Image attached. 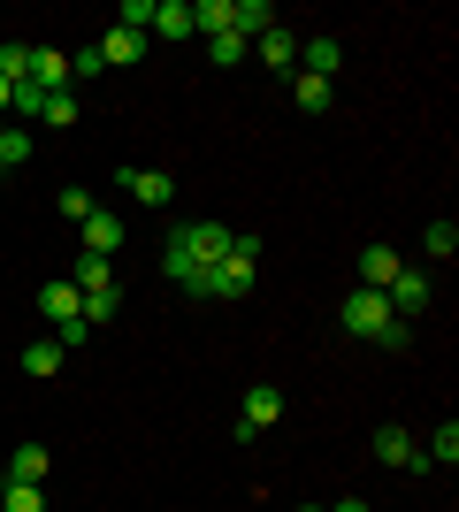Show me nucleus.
Segmentation results:
<instances>
[{
  "instance_id": "obj_1",
  "label": "nucleus",
  "mask_w": 459,
  "mask_h": 512,
  "mask_svg": "<svg viewBox=\"0 0 459 512\" xmlns=\"http://www.w3.org/2000/svg\"><path fill=\"white\" fill-rule=\"evenodd\" d=\"M222 253H230V230H222V222H176L169 245H161V276L199 299V283H207V268H215Z\"/></svg>"
},
{
  "instance_id": "obj_2",
  "label": "nucleus",
  "mask_w": 459,
  "mask_h": 512,
  "mask_svg": "<svg viewBox=\"0 0 459 512\" xmlns=\"http://www.w3.org/2000/svg\"><path fill=\"white\" fill-rule=\"evenodd\" d=\"M337 321H345L352 337L383 344V352H406V344H414V329H406V321H398L391 306H383V291H352V299L337 306Z\"/></svg>"
},
{
  "instance_id": "obj_3",
  "label": "nucleus",
  "mask_w": 459,
  "mask_h": 512,
  "mask_svg": "<svg viewBox=\"0 0 459 512\" xmlns=\"http://www.w3.org/2000/svg\"><path fill=\"white\" fill-rule=\"evenodd\" d=\"M261 283V237H245V230H230V253L207 268V283H199V299H245Z\"/></svg>"
},
{
  "instance_id": "obj_4",
  "label": "nucleus",
  "mask_w": 459,
  "mask_h": 512,
  "mask_svg": "<svg viewBox=\"0 0 459 512\" xmlns=\"http://www.w3.org/2000/svg\"><path fill=\"white\" fill-rule=\"evenodd\" d=\"M383 306H391L398 321H421L429 314V276H421V268H398L391 291H383Z\"/></svg>"
},
{
  "instance_id": "obj_5",
  "label": "nucleus",
  "mask_w": 459,
  "mask_h": 512,
  "mask_svg": "<svg viewBox=\"0 0 459 512\" xmlns=\"http://www.w3.org/2000/svg\"><path fill=\"white\" fill-rule=\"evenodd\" d=\"M276 413H284V390H245V413H238V444H253L261 428H276Z\"/></svg>"
},
{
  "instance_id": "obj_6",
  "label": "nucleus",
  "mask_w": 459,
  "mask_h": 512,
  "mask_svg": "<svg viewBox=\"0 0 459 512\" xmlns=\"http://www.w3.org/2000/svg\"><path fill=\"white\" fill-rule=\"evenodd\" d=\"M39 314L54 321V329H62V321H85V291H77V283H69V276L39 283Z\"/></svg>"
},
{
  "instance_id": "obj_7",
  "label": "nucleus",
  "mask_w": 459,
  "mask_h": 512,
  "mask_svg": "<svg viewBox=\"0 0 459 512\" xmlns=\"http://www.w3.org/2000/svg\"><path fill=\"white\" fill-rule=\"evenodd\" d=\"M77 230H85V253L115 260V245H123V214H108V207H92L85 222H77Z\"/></svg>"
},
{
  "instance_id": "obj_8",
  "label": "nucleus",
  "mask_w": 459,
  "mask_h": 512,
  "mask_svg": "<svg viewBox=\"0 0 459 512\" xmlns=\"http://www.w3.org/2000/svg\"><path fill=\"white\" fill-rule=\"evenodd\" d=\"M115 184H123L131 199H146V207H169L176 199V176H161V169H123Z\"/></svg>"
},
{
  "instance_id": "obj_9",
  "label": "nucleus",
  "mask_w": 459,
  "mask_h": 512,
  "mask_svg": "<svg viewBox=\"0 0 459 512\" xmlns=\"http://www.w3.org/2000/svg\"><path fill=\"white\" fill-rule=\"evenodd\" d=\"M352 268H360V291H391V276L406 268V260H398L391 245H368V253L352 260Z\"/></svg>"
},
{
  "instance_id": "obj_10",
  "label": "nucleus",
  "mask_w": 459,
  "mask_h": 512,
  "mask_svg": "<svg viewBox=\"0 0 459 512\" xmlns=\"http://www.w3.org/2000/svg\"><path fill=\"white\" fill-rule=\"evenodd\" d=\"M337 62H345V46L329 39V31L299 46V77H322V85H329V77H337Z\"/></svg>"
},
{
  "instance_id": "obj_11",
  "label": "nucleus",
  "mask_w": 459,
  "mask_h": 512,
  "mask_svg": "<svg viewBox=\"0 0 459 512\" xmlns=\"http://www.w3.org/2000/svg\"><path fill=\"white\" fill-rule=\"evenodd\" d=\"M230 31L253 46L261 31H276V8H268V0H230Z\"/></svg>"
},
{
  "instance_id": "obj_12",
  "label": "nucleus",
  "mask_w": 459,
  "mask_h": 512,
  "mask_svg": "<svg viewBox=\"0 0 459 512\" xmlns=\"http://www.w3.org/2000/svg\"><path fill=\"white\" fill-rule=\"evenodd\" d=\"M261 62L276 69V77H299V39H291L284 23H276V31H261Z\"/></svg>"
},
{
  "instance_id": "obj_13",
  "label": "nucleus",
  "mask_w": 459,
  "mask_h": 512,
  "mask_svg": "<svg viewBox=\"0 0 459 512\" xmlns=\"http://www.w3.org/2000/svg\"><path fill=\"white\" fill-rule=\"evenodd\" d=\"M31 85H39V92H69V54H54V46H31Z\"/></svg>"
},
{
  "instance_id": "obj_14",
  "label": "nucleus",
  "mask_w": 459,
  "mask_h": 512,
  "mask_svg": "<svg viewBox=\"0 0 459 512\" xmlns=\"http://www.w3.org/2000/svg\"><path fill=\"white\" fill-rule=\"evenodd\" d=\"M146 31H161V39H199V31H192V0H153Z\"/></svg>"
},
{
  "instance_id": "obj_15",
  "label": "nucleus",
  "mask_w": 459,
  "mask_h": 512,
  "mask_svg": "<svg viewBox=\"0 0 459 512\" xmlns=\"http://www.w3.org/2000/svg\"><path fill=\"white\" fill-rule=\"evenodd\" d=\"M375 459H383V467H421V451H414L406 428H375Z\"/></svg>"
},
{
  "instance_id": "obj_16",
  "label": "nucleus",
  "mask_w": 459,
  "mask_h": 512,
  "mask_svg": "<svg viewBox=\"0 0 459 512\" xmlns=\"http://www.w3.org/2000/svg\"><path fill=\"white\" fill-rule=\"evenodd\" d=\"M23 375H39V383H46V375H62V344L31 337V344H23Z\"/></svg>"
},
{
  "instance_id": "obj_17",
  "label": "nucleus",
  "mask_w": 459,
  "mask_h": 512,
  "mask_svg": "<svg viewBox=\"0 0 459 512\" xmlns=\"http://www.w3.org/2000/svg\"><path fill=\"white\" fill-rule=\"evenodd\" d=\"M291 100H299V115H329L337 85H322V77H291Z\"/></svg>"
},
{
  "instance_id": "obj_18",
  "label": "nucleus",
  "mask_w": 459,
  "mask_h": 512,
  "mask_svg": "<svg viewBox=\"0 0 459 512\" xmlns=\"http://www.w3.org/2000/svg\"><path fill=\"white\" fill-rule=\"evenodd\" d=\"M138 54H146V31H123V23H115L108 39H100V62H138Z\"/></svg>"
},
{
  "instance_id": "obj_19",
  "label": "nucleus",
  "mask_w": 459,
  "mask_h": 512,
  "mask_svg": "<svg viewBox=\"0 0 459 512\" xmlns=\"http://www.w3.org/2000/svg\"><path fill=\"white\" fill-rule=\"evenodd\" d=\"M69 283H77V291H115V260L85 253V260H77V276H69Z\"/></svg>"
},
{
  "instance_id": "obj_20",
  "label": "nucleus",
  "mask_w": 459,
  "mask_h": 512,
  "mask_svg": "<svg viewBox=\"0 0 459 512\" xmlns=\"http://www.w3.org/2000/svg\"><path fill=\"white\" fill-rule=\"evenodd\" d=\"M31 153H39V146H31V138H23V130H16V123L0 130V176H16V169H23V161H31Z\"/></svg>"
},
{
  "instance_id": "obj_21",
  "label": "nucleus",
  "mask_w": 459,
  "mask_h": 512,
  "mask_svg": "<svg viewBox=\"0 0 459 512\" xmlns=\"http://www.w3.org/2000/svg\"><path fill=\"white\" fill-rule=\"evenodd\" d=\"M46 467H54V459H46L39 444H23L16 459H8V482H46Z\"/></svg>"
},
{
  "instance_id": "obj_22",
  "label": "nucleus",
  "mask_w": 459,
  "mask_h": 512,
  "mask_svg": "<svg viewBox=\"0 0 459 512\" xmlns=\"http://www.w3.org/2000/svg\"><path fill=\"white\" fill-rule=\"evenodd\" d=\"M0 77H8V85H31V46H23V39L0 46Z\"/></svg>"
},
{
  "instance_id": "obj_23",
  "label": "nucleus",
  "mask_w": 459,
  "mask_h": 512,
  "mask_svg": "<svg viewBox=\"0 0 459 512\" xmlns=\"http://www.w3.org/2000/svg\"><path fill=\"white\" fill-rule=\"evenodd\" d=\"M245 54H253V46H245L238 31H222V39H207V62H215V69H238Z\"/></svg>"
},
{
  "instance_id": "obj_24",
  "label": "nucleus",
  "mask_w": 459,
  "mask_h": 512,
  "mask_svg": "<svg viewBox=\"0 0 459 512\" xmlns=\"http://www.w3.org/2000/svg\"><path fill=\"white\" fill-rule=\"evenodd\" d=\"M0 512H46L39 482H8V490H0Z\"/></svg>"
},
{
  "instance_id": "obj_25",
  "label": "nucleus",
  "mask_w": 459,
  "mask_h": 512,
  "mask_svg": "<svg viewBox=\"0 0 459 512\" xmlns=\"http://www.w3.org/2000/svg\"><path fill=\"white\" fill-rule=\"evenodd\" d=\"M115 314H123V291H85V329H100Z\"/></svg>"
},
{
  "instance_id": "obj_26",
  "label": "nucleus",
  "mask_w": 459,
  "mask_h": 512,
  "mask_svg": "<svg viewBox=\"0 0 459 512\" xmlns=\"http://www.w3.org/2000/svg\"><path fill=\"white\" fill-rule=\"evenodd\" d=\"M39 123L69 130V123H77V92H46V107H39Z\"/></svg>"
},
{
  "instance_id": "obj_27",
  "label": "nucleus",
  "mask_w": 459,
  "mask_h": 512,
  "mask_svg": "<svg viewBox=\"0 0 459 512\" xmlns=\"http://www.w3.org/2000/svg\"><path fill=\"white\" fill-rule=\"evenodd\" d=\"M421 245H429V260H452V253H459V230H452V222H429V230H421Z\"/></svg>"
},
{
  "instance_id": "obj_28",
  "label": "nucleus",
  "mask_w": 459,
  "mask_h": 512,
  "mask_svg": "<svg viewBox=\"0 0 459 512\" xmlns=\"http://www.w3.org/2000/svg\"><path fill=\"white\" fill-rule=\"evenodd\" d=\"M421 459H437V467H452V459H459V421H444L437 436H429V451H421Z\"/></svg>"
},
{
  "instance_id": "obj_29",
  "label": "nucleus",
  "mask_w": 459,
  "mask_h": 512,
  "mask_svg": "<svg viewBox=\"0 0 459 512\" xmlns=\"http://www.w3.org/2000/svg\"><path fill=\"white\" fill-rule=\"evenodd\" d=\"M100 69H108V62H100V46H77V54H69V85H77V77H100Z\"/></svg>"
},
{
  "instance_id": "obj_30",
  "label": "nucleus",
  "mask_w": 459,
  "mask_h": 512,
  "mask_svg": "<svg viewBox=\"0 0 459 512\" xmlns=\"http://www.w3.org/2000/svg\"><path fill=\"white\" fill-rule=\"evenodd\" d=\"M115 23H123V31H146V23H153V0H123V8H115Z\"/></svg>"
},
{
  "instance_id": "obj_31",
  "label": "nucleus",
  "mask_w": 459,
  "mask_h": 512,
  "mask_svg": "<svg viewBox=\"0 0 459 512\" xmlns=\"http://www.w3.org/2000/svg\"><path fill=\"white\" fill-rule=\"evenodd\" d=\"M54 207H62V214H69V222H85V214H92V192H85V184H69V192H62V199H54Z\"/></svg>"
},
{
  "instance_id": "obj_32",
  "label": "nucleus",
  "mask_w": 459,
  "mask_h": 512,
  "mask_svg": "<svg viewBox=\"0 0 459 512\" xmlns=\"http://www.w3.org/2000/svg\"><path fill=\"white\" fill-rule=\"evenodd\" d=\"M8 107H16V115H39L46 92H39V85H16V100H8Z\"/></svg>"
},
{
  "instance_id": "obj_33",
  "label": "nucleus",
  "mask_w": 459,
  "mask_h": 512,
  "mask_svg": "<svg viewBox=\"0 0 459 512\" xmlns=\"http://www.w3.org/2000/svg\"><path fill=\"white\" fill-rule=\"evenodd\" d=\"M329 512H375V505H368V497H345V505H329Z\"/></svg>"
},
{
  "instance_id": "obj_34",
  "label": "nucleus",
  "mask_w": 459,
  "mask_h": 512,
  "mask_svg": "<svg viewBox=\"0 0 459 512\" xmlns=\"http://www.w3.org/2000/svg\"><path fill=\"white\" fill-rule=\"evenodd\" d=\"M8 100H16V85H8V77H0V115H8Z\"/></svg>"
},
{
  "instance_id": "obj_35",
  "label": "nucleus",
  "mask_w": 459,
  "mask_h": 512,
  "mask_svg": "<svg viewBox=\"0 0 459 512\" xmlns=\"http://www.w3.org/2000/svg\"><path fill=\"white\" fill-rule=\"evenodd\" d=\"M299 512H329V505H299Z\"/></svg>"
},
{
  "instance_id": "obj_36",
  "label": "nucleus",
  "mask_w": 459,
  "mask_h": 512,
  "mask_svg": "<svg viewBox=\"0 0 459 512\" xmlns=\"http://www.w3.org/2000/svg\"><path fill=\"white\" fill-rule=\"evenodd\" d=\"M0 130H8V115H0Z\"/></svg>"
}]
</instances>
